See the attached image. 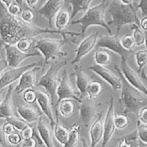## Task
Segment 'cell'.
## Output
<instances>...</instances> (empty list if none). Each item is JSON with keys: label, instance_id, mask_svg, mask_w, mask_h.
<instances>
[{"label": "cell", "instance_id": "cell-34", "mask_svg": "<svg viewBox=\"0 0 147 147\" xmlns=\"http://www.w3.org/2000/svg\"><path fill=\"white\" fill-rule=\"evenodd\" d=\"M6 121L9 122L11 123L13 126L15 127V129L17 130L22 131L24 129H25L27 126H29L28 122L26 121L24 119H18V118H16L14 116H10V117H7L5 119Z\"/></svg>", "mask_w": 147, "mask_h": 147}, {"label": "cell", "instance_id": "cell-27", "mask_svg": "<svg viewBox=\"0 0 147 147\" xmlns=\"http://www.w3.org/2000/svg\"><path fill=\"white\" fill-rule=\"evenodd\" d=\"M71 20V15L67 10L61 9L57 14L55 19V27L59 30H63L68 26Z\"/></svg>", "mask_w": 147, "mask_h": 147}, {"label": "cell", "instance_id": "cell-47", "mask_svg": "<svg viewBox=\"0 0 147 147\" xmlns=\"http://www.w3.org/2000/svg\"><path fill=\"white\" fill-rule=\"evenodd\" d=\"M37 140L34 137L31 138L29 139H25L23 140L22 144V146L24 147H34L37 145Z\"/></svg>", "mask_w": 147, "mask_h": 147}, {"label": "cell", "instance_id": "cell-25", "mask_svg": "<svg viewBox=\"0 0 147 147\" xmlns=\"http://www.w3.org/2000/svg\"><path fill=\"white\" fill-rule=\"evenodd\" d=\"M93 0H65V2L68 3L72 7L71 19L80 11L86 12L89 9L90 2Z\"/></svg>", "mask_w": 147, "mask_h": 147}, {"label": "cell", "instance_id": "cell-29", "mask_svg": "<svg viewBox=\"0 0 147 147\" xmlns=\"http://www.w3.org/2000/svg\"><path fill=\"white\" fill-rule=\"evenodd\" d=\"M59 111L65 118H69L73 114L75 111V104L70 99H64L58 105Z\"/></svg>", "mask_w": 147, "mask_h": 147}, {"label": "cell", "instance_id": "cell-18", "mask_svg": "<svg viewBox=\"0 0 147 147\" xmlns=\"http://www.w3.org/2000/svg\"><path fill=\"white\" fill-rule=\"evenodd\" d=\"M37 101L38 103V105L40 106L42 113L45 115L46 117L50 121V124L51 125L52 127L54 128L56 122L53 117V109H52L53 103H52L50 95L47 93H45L41 90H37Z\"/></svg>", "mask_w": 147, "mask_h": 147}, {"label": "cell", "instance_id": "cell-43", "mask_svg": "<svg viewBox=\"0 0 147 147\" xmlns=\"http://www.w3.org/2000/svg\"><path fill=\"white\" fill-rule=\"evenodd\" d=\"M34 133H35V132L34 131L32 128L29 125V126H27L25 129H24L22 131L21 136L22 137L23 140H25V139H29L34 137Z\"/></svg>", "mask_w": 147, "mask_h": 147}, {"label": "cell", "instance_id": "cell-11", "mask_svg": "<svg viewBox=\"0 0 147 147\" xmlns=\"http://www.w3.org/2000/svg\"><path fill=\"white\" fill-rule=\"evenodd\" d=\"M116 125H115V111H114V99L111 98L109 103L107 112L104 120V134L103 137L102 146H104L109 143L110 139L116 131Z\"/></svg>", "mask_w": 147, "mask_h": 147}, {"label": "cell", "instance_id": "cell-22", "mask_svg": "<svg viewBox=\"0 0 147 147\" xmlns=\"http://www.w3.org/2000/svg\"><path fill=\"white\" fill-rule=\"evenodd\" d=\"M76 86L79 90V93L80 94V98L83 100L86 96V88L89 83H90V78L85 74L83 71L81 67H78V66L76 67Z\"/></svg>", "mask_w": 147, "mask_h": 147}, {"label": "cell", "instance_id": "cell-12", "mask_svg": "<svg viewBox=\"0 0 147 147\" xmlns=\"http://www.w3.org/2000/svg\"><path fill=\"white\" fill-rule=\"evenodd\" d=\"M79 107V119L86 127H88L92 121L97 116V107L93 99H84L80 102Z\"/></svg>", "mask_w": 147, "mask_h": 147}, {"label": "cell", "instance_id": "cell-39", "mask_svg": "<svg viewBox=\"0 0 147 147\" xmlns=\"http://www.w3.org/2000/svg\"><path fill=\"white\" fill-rule=\"evenodd\" d=\"M23 99L28 104H32L37 99V91H34V90H32V88L27 89L24 92Z\"/></svg>", "mask_w": 147, "mask_h": 147}, {"label": "cell", "instance_id": "cell-24", "mask_svg": "<svg viewBox=\"0 0 147 147\" xmlns=\"http://www.w3.org/2000/svg\"><path fill=\"white\" fill-rule=\"evenodd\" d=\"M140 140L138 134V130L136 129L134 131L131 132L129 134L120 138L118 140V146L123 147H131V146H141Z\"/></svg>", "mask_w": 147, "mask_h": 147}, {"label": "cell", "instance_id": "cell-38", "mask_svg": "<svg viewBox=\"0 0 147 147\" xmlns=\"http://www.w3.org/2000/svg\"><path fill=\"white\" fill-rule=\"evenodd\" d=\"M137 130L140 140L147 145V126L139 120L137 121Z\"/></svg>", "mask_w": 147, "mask_h": 147}, {"label": "cell", "instance_id": "cell-15", "mask_svg": "<svg viewBox=\"0 0 147 147\" xmlns=\"http://www.w3.org/2000/svg\"><path fill=\"white\" fill-rule=\"evenodd\" d=\"M120 69L126 80L135 88L139 90V91L147 96V88L144 84L142 80L139 78L137 73L128 65L126 60H121Z\"/></svg>", "mask_w": 147, "mask_h": 147}, {"label": "cell", "instance_id": "cell-21", "mask_svg": "<svg viewBox=\"0 0 147 147\" xmlns=\"http://www.w3.org/2000/svg\"><path fill=\"white\" fill-rule=\"evenodd\" d=\"M17 111L22 119L25 120L28 123L38 121L39 119L42 116V113L40 110L31 107V106L20 105L17 107Z\"/></svg>", "mask_w": 147, "mask_h": 147}, {"label": "cell", "instance_id": "cell-5", "mask_svg": "<svg viewBox=\"0 0 147 147\" xmlns=\"http://www.w3.org/2000/svg\"><path fill=\"white\" fill-rule=\"evenodd\" d=\"M67 42V38L51 39L43 37L36 40L32 47L37 49L41 53L45 58V64H48L59 57L67 55V53L62 51V48Z\"/></svg>", "mask_w": 147, "mask_h": 147}, {"label": "cell", "instance_id": "cell-8", "mask_svg": "<svg viewBox=\"0 0 147 147\" xmlns=\"http://www.w3.org/2000/svg\"><path fill=\"white\" fill-rule=\"evenodd\" d=\"M57 100L56 103L57 107L58 106L59 103L64 99H73L79 103L83 100L80 98V93H77L73 89L66 69L63 70L61 78L60 79V81H59L57 90Z\"/></svg>", "mask_w": 147, "mask_h": 147}, {"label": "cell", "instance_id": "cell-17", "mask_svg": "<svg viewBox=\"0 0 147 147\" xmlns=\"http://www.w3.org/2000/svg\"><path fill=\"white\" fill-rule=\"evenodd\" d=\"M65 0H47L38 10V13L47 20L49 25L52 26L53 17L61 10Z\"/></svg>", "mask_w": 147, "mask_h": 147}, {"label": "cell", "instance_id": "cell-1", "mask_svg": "<svg viewBox=\"0 0 147 147\" xmlns=\"http://www.w3.org/2000/svg\"><path fill=\"white\" fill-rule=\"evenodd\" d=\"M6 7L7 6H4V3H1L0 35L2 42L16 45L21 39L34 38L42 34H59L63 38H67L66 37L67 35L71 37L82 36L80 32L50 30L48 28H42L33 24L32 22H27L24 21L21 17L11 15Z\"/></svg>", "mask_w": 147, "mask_h": 147}, {"label": "cell", "instance_id": "cell-51", "mask_svg": "<svg viewBox=\"0 0 147 147\" xmlns=\"http://www.w3.org/2000/svg\"><path fill=\"white\" fill-rule=\"evenodd\" d=\"M1 1H2V2L4 3L7 7H9L10 5H11L12 0H1Z\"/></svg>", "mask_w": 147, "mask_h": 147}, {"label": "cell", "instance_id": "cell-2", "mask_svg": "<svg viewBox=\"0 0 147 147\" xmlns=\"http://www.w3.org/2000/svg\"><path fill=\"white\" fill-rule=\"evenodd\" d=\"M114 67L119 73L122 81L119 103L123 106V113L126 115L131 113L138 114L140 109L147 105V96L126 80L120 67L117 65H115Z\"/></svg>", "mask_w": 147, "mask_h": 147}, {"label": "cell", "instance_id": "cell-3", "mask_svg": "<svg viewBox=\"0 0 147 147\" xmlns=\"http://www.w3.org/2000/svg\"><path fill=\"white\" fill-rule=\"evenodd\" d=\"M109 11L111 16V20L108 22L109 25L116 27V35H119L121 29L126 24H131L136 23L141 26L136 9L133 4H125L121 1H112L109 5Z\"/></svg>", "mask_w": 147, "mask_h": 147}, {"label": "cell", "instance_id": "cell-33", "mask_svg": "<svg viewBox=\"0 0 147 147\" xmlns=\"http://www.w3.org/2000/svg\"><path fill=\"white\" fill-rule=\"evenodd\" d=\"M134 55L136 65L138 66V73H140L147 64V49L144 50L136 51Z\"/></svg>", "mask_w": 147, "mask_h": 147}, {"label": "cell", "instance_id": "cell-32", "mask_svg": "<svg viewBox=\"0 0 147 147\" xmlns=\"http://www.w3.org/2000/svg\"><path fill=\"white\" fill-rule=\"evenodd\" d=\"M141 26L136 23L131 24V28L133 31V37L136 42V45L141 46L145 42V33L141 30Z\"/></svg>", "mask_w": 147, "mask_h": 147}, {"label": "cell", "instance_id": "cell-54", "mask_svg": "<svg viewBox=\"0 0 147 147\" xmlns=\"http://www.w3.org/2000/svg\"><path fill=\"white\" fill-rule=\"evenodd\" d=\"M22 1L23 0H15L16 3H17V4H18L20 6H21V7H22Z\"/></svg>", "mask_w": 147, "mask_h": 147}, {"label": "cell", "instance_id": "cell-31", "mask_svg": "<svg viewBox=\"0 0 147 147\" xmlns=\"http://www.w3.org/2000/svg\"><path fill=\"white\" fill-rule=\"evenodd\" d=\"M80 126L78 124H74L70 127L69 129V139L67 144L65 146L68 147H74L78 145V143L80 141Z\"/></svg>", "mask_w": 147, "mask_h": 147}, {"label": "cell", "instance_id": "cell-41", "mask_svg": "<svg viewBox=\"0 0 147 147\" xmlns=\"http://www.w3.org/2000/svg\"><path fill=\"white\" fill-rule=\"evenodd\" d=\"M22 140V136L16 131L7 135V141L9 142V143H10L12 145L19 144L20 143H21Z\"/></svg>", "mask_w": 147, "mask_h": 147}, {"label": "cell", "instance_id": "cell-46", "mask_svg": "<svg viewBox=\"0 0 147 147\" xmlns=\"http://www.w3.org/2000/svg\"><path fill=\"white\" fill-rule=\"evenodd\" d=\"M136 9H140L144 16H147V0H140L139 4L136 6Z\"/></svg>", "mask_w": 147, "mask_h": 147}, {"label": "cell", "instance_id": "cell-26", "mask_svg": "<svg viewBox=\"0 0 147 147\" xmlns=\"http://www.w3.org/2000/svg\"><path fill=\"white\" fill-rule=\"evenodd\" d=\"M54 134L57 142L63 146H65L69 139V129L57 122L54 126Z\"/></svg>", "mask_w": 147, "mask_h": 147}, {"label": "cell", "instance_id": "cell-6", "mask_svg": "<svg viewBox=\"0 0 147 147\" xmlns=\"http://www.w3.org/2000/svg\"><path fill=\"white\" fill-rule=\"evenodd\" d=\"M65 64L66 62H65L64 63L57 65H50L48 70L40 79L37 84L38 86L44 88L47 93L50 95L53 106L55 103V97L57 96V90L59 84H57V82L60 81V79L57 78V75L60 69L64 67Z\"/></svg>", "mask_w": 147, "mask_h": 147}, {"label": "cell", "instance_id": "cell-42", "mask_svg": "<svg viewBox=\"0 0 147 147\" xmlns=\"http://www.w3.org/2000/svg\"><path fill=\"white\" fill-rule=\"evenodd\" d=\"M8 11L11 15L15 16V17H21V14L22 13V7L17 3L11 4V5L8 7Z\"/></svg>", "mask_w": 147, "mask_h": 147}, {"label": "cell", "instance_id": "cell-14", "mask_svg": "<svg viewBox=\"0 0 147 147\" xmlns=\"http://www.w3.org/2000/svg\"><path fill=\"white\" fill-rule=\"evenodd\" d=\"M99 34L98 32L92 33L91 34L85 38L84 40H82L81 42L79 44L78 47H77L75 52H76V55H75L74 59L71 62V64H76L78 63L82 57L86 56V55L88 54L97 44L98 40Z\"/></svg>", "mask_w": 147, "mask_h": 147}, {"label": "cell", "instance_id": "cell-16", "mask_svg": "<svg viewBox=\"0 0 147 147\" xmlns=\"http://www.w3.org/2000/svg\"><path fill=\"white\" fill-rule=\"evenodd\" d=\"M40 67H41L40 66H36L28 70L22 76L18 85L14 89L15 93L20 94L22 92L27 90V89L32 88L34 87L36 81V73L40 70Z\"/></svg>", "mask_w": 147, "mask_h": 147}, {"label": "cell", "instance_id": "cell-19", "mask_svg": "<svg viewBox=\"0 0 147 147\" xmlns=\"http://www.w3.org/2000/svg\"><path fill=\"white\" fill-rule=\"evenodd\" d=\"M104 134V123L102 121V114L100 113L90 129V146H96L100 142Z\"/></svg>", "mask_w": 147, "mask_h": 147}, {"label": "cell", "instance_id": "cell-52", "mask_svg": "<svg viewBox=\"0 0 147 147\" xmlns=\"http://www.w3.org/2000/svg\"><path fill=\"white\" fill-rule=\"evenodd\" d=\"M120 1L125 4H131L133 3V0H120Z\"/></svg>", "mask_w": 147, "mask_h": 147}, {"label": "cell", "instance_id": "cell-48", "mask_svg": "<svg viewBox=\"0 0 147 147\" xmlns=\"http://www.w3.org/2000/svg\"><path fill=\"white\" fill-rule=\"evenodd\" d=\"M38 2L39 0H26V3H27V6L30 8L33 9H34L37 7Z\"/></svg>", "mask_w": 147, "mask_h": 147}, {"label": "cell", "instance_id": "cell-7", "mask_svg": "<svg viewBox=\"0 0 147 147\" xmlns=\"http://www.w3.org/2000/svg\"><path fill=\"white\" fill-rule=\"evenodd\" d=\"M97 47L99 48H106L114 52L119 55L121 60H127L129 55L132 53L131 50H126L122 45L120 39L117 35H99L97 42Z\"/></svg>", "mask_w": 147, "mask_h": 147}, {"label": "cell", "instance_id": "cell-10", "mask_svg": "<svg viewBox=\"0 0 147 147\" xmlns=\"http://www.w3.org/2000/svg\"><path fill=\"white\" fill-rule=\"evenodd\" d=\"M36 66H41V64L39 63H31V64L26 65L22 67H17L11 68L8 71L1 73V80H0V86H1V91L6 86H10L12 83L16 81L18 79H20L23 74L30 69L33 68Z\"/></svg>", "mask_w": 147, "mask_h": 147}, {"label": "cell", "instance_id": "cell-13", "mask_svg": "<svg viewBox=\"0 0 147 147\" xmlns=\"http://www.w3.org/2000/svg\"><path fill=\"white\" fill-rule=\"evenodd\" d=\"M88 69L94 72L96 74H97L103 80H104L108 84L110 85V86L113 88V90H121V79L119 77H118V76H116L110 70L106 68V67H104L102 65H99L98 64H95L93 65L90 66Z\"/></svg>", "mask_w": 147, "mask_h": 147}, {"label": "cell", "instance_id": "cell-36", "mask_svg": "<svg viewBox=\"0 0 147 147\" xmlns=\"http://www.w3.org/2000/svg\"><path fill=\"white\" fill-rule=\"evenodd\" d=\"M34 42H35L34 38H22L16 43V45L20 50L27 53L31 48L32 45L34 44Z\"/></svg>", "mask_w": 147, "mask_h": 147}, {"label": "cell", "instance_id": "cell-9", "mask_svg": "<svg viewBox=\"0 0 147 147\" xmlns=\"http://www.w3.org/2000/svg\"><path fill=\"white\" fill-rule=\"evenodd\" d=\"M2 45L4 47L5 51L6 59L8 63L9 67L11 68L17 67L20 66V65L22 63L23 60L34 56L41 55L40 53H24L20 50L17 47L16 45L9 44V43L2 42Z\"/></svg>", "mask_w": 147, "mask_h": 147}, {"label": "cell", "instance_id": "cell-20", "mask_svg": "<svg viewBox=\"0 0 147 147\" xmlns=\"http://www.w3.org/2000/svg\"><path fill=\"white\" fill-rule=\"evenodd\" d=\"M12 93L13 87L9 86L4 98H1L0 103L1 119L14 116V111L12 109Z\"/></svg>", "mask_w": 147, "mask_h": 147}, {"label": "cell", "instance_id": "cell-40", "mask_svg": "<svg viewBox=\"0 0 147 147\" xmlns=\"http://www.w3.org/2000/svg\"><path fill=\"white\" fill-rule=\"evenodd\" d=\"M21 18L27 22H32L34 19V14L32 10L31 9V8L23 10L21 14Z\"/></svg>", "mask_w": 147, "mask_h": 147}, {"label": "cell", "instance_id": "cell-37", "mask_svg": "<svg viewBox=\"0 0 147 147\" xmlns=\"http://www.w3.org/2000/svg\"><path fill=\"white\" fill-rule=\"evenodd\" d=\"M121 42L124 48H126V50H131V51L134 46L136 45V42H135L133 35L130 34H125L124 36H123L121 39Z\"/></svg>", "mask_w": 147, "mask_h": 147}, {"label": "cell", "instance_id": "cell-30", "mask_svg": "<svg viewBox=\"0 0 147 147\" xmlns=\"http://www.w3.org/2000/svg\"><path fill=\"white\" fill-rule=\"evenodd\" d=\"M103 92V86L99 82L93 80L90 81L86 88V96L89 98L94 99L98 98Z\"/></svg>", "mask_w": 147, "mask_h": 147}, {"label": "cell", "instance_id": "cell-44", "mask_svg": "<svg viewBox=\"0 0 147 147\" xmlns=\"http://www.w3.org/2000/svg\"><path fill=\"white\" fill-rule=\"evenodd\" d=\"M1 130L3 131V132H4L6 135H9L10 134L15 132V131L17 130V129H15V127H14L11 123L6 121V123L1 126Z\"/></svg>", "mask_w": 147, "mask_h": 147}, {"label": "cell", "instance_id": "cell-53", "mask_svg": "<svg viewBox=\"0 0 147 147\" xmlns=\"http://www.w3.org/2000/svg\"><path fill=\"white\" fill-rule=\"evenodd\" d=\"M144 33H145V42L144 43H145V45H146V47L147 49V30L144 32Z\"/></svg>", "mask_w": 147, "mask_h": 147}, {"label": "cell", "instance_id": "cell-28", "mask_svg": "<svg viewBox=\"0 0 147 147\" xmlns=\"http://www.w3.org/2000/svg\"><path fill=\"white\" fill-rule=\"evenodd\" d=\"M96 64L102 66L109 65L111 63V56L109 52L105 49H98L94 54Z\"/></svg>", "mask_w": 147, "mask_h": 147}, {"label": "cell", "instance_id": "cell-55", "mask_svg": "<svg viewBox=\"0 0 147 147\" xmlns=\"http://www.w3.org/2000/svg\"><path fill=\"white\" fill-rule=\"evenodd\" d=\"M143 77H144V78L146 79V80H147V75H146V76H143Z\"/></svg>", "mask_w": 147, "mask_h": 147}, {"label": "cell", "instance_id": "cell-45", "mask_svg": "<svg viewBox=\"0 0 147 147\" xmlns=\"http://www.w3.org/2000/svg\"><path fill=\"white\" fill-rule=\"evenodd\" d=\"M138 117L142 123L147 124V106H144L140 109L138 113Z\"/></svg>", "mask_w": 147, "mask_h": 147}, {"label": "cell", "instance_id": "cell-23", "mask_svg": "<svg viewBox=\"0 0 147 147\" xmlns=\"http://www.w3.org/2000/svg\"><path fill=\"white\" fill-rule=\"evenodd\" d=\"M37 130H38L40 136L44 142L45 145L47 147L55 146L54 142H53V132L50 129L47 123H45L42 118L40 117L38 120L37 123Z\"/></svg>", "mask_w": 147, "mask_h": 147}, {"label": "cell", "instance_id": "cell-4", "mask_svg": "<svg viewBox=\"0 0 147 147\" xmlns=\"http://www.w3.org/2000/svg\"><path fill=\"white\" fill-rule=\"evenodd\" d=\"M108 0H102L98 5L89 8L85 12V14L78 20L72 22V24H78L80 25V32L82 36L85 34L87 29L90 26H100L106 29L109 34H112L111 30L108 23L105 21V12L109 7Z\"/></svg>", "mask_w": 147, "mask_h": 147}, {"label": "cell", "instance_id": "cell-35", "mask_svg": "<svg viewBox=\"0 0 147 147\" xmlns=\"http://www.w3.org/2000/svg\"><path fill=\"white\" fill-rule=\"evenodd\" d=\"M129 123V118L126 114H116L115 113V125L117 129L122 130L128 126Z\"/></svg>", "mask_w": 147, "mask_h": 147}, {"label": "cell", "instance_id": "cell-49", "mask_svg": "<svg viewBox=\"0 0 147 147\" xmlns=\"http://www.w3.org/2000/svg\"><path fill=\"white\" fill-rule=\"evenodd\" d=\"M141 27L144 31L147 30V16H144V17L141 20Z\"/></svg>", "mask_w": 147, "mask_h": 147}, {"label": "cell", "instance_id": "cell-50", "mask_svg": "<svg viewBox=\"0 0 147 147\" xmlns=\"http://www.w3.org/2000/svg\"><path fill=\"white\" fill-rule=\"evenodd\" d=\"M7 67H9L8 63H7V60L6 59V60H2L1 61V73H3L4 72V69L7 68Z\"/></svg>", "mask_w": 147, "mask_h": 147}]
</instances>
